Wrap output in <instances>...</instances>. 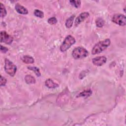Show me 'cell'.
Listing matches in <instances>:
<instances>
[{
  "mask_svg": "<svg viewBox=\"0 0 126 126\" xmlns=\"http://www.w3.org/2000/svg\"><path fill=\"white\" fill-rule=\"evenodd\" d=\"M15 9L16 11L21 14L26 15L28 13V10L27 8H26L24 6L19 4V3H17L15 5Z\"/></svg>",
  "mask_w": 126,
  "mask_h": 126,
  "instance_id": "9c48e42d",
  "label": "cell"
},
{
  "mask_svg": "<svg viewBox=\"0 0 126 126\" xmlns=\"http://www.w3.org/2000/svg\"><path fill=\"white\" fill-rule=\"evenodd\" d=\"M75 42V38L71 35H68L64 39V41L60 46V50L64 52L68 50L71 46Z\"/></svg>",
  "mask_w": 126,
  "mask_h": 126,
  "instance_id": "3957f363",
  "label": "cell"
},
{
  "mask_svg": "<svg viewBox=\"0 0 126 126\" xmlns=\"http://www.w3.org/2000/svg\"><path fill=\"white\" fill-rule=\"evenodd\" d=\"M48 22L49 24H50L51 25H54L57 23V20L56 18H55V17H51V18H50L49 19H48Z\"/></svg>",
  "mask_w": 126,
  "mask_h": 126,
  "instance_id": "ffe728a7",
  "label": "cell"
},
{
  "mask_svg": "<svg viewBox=\"0 0 126 126\" xmlns=\"http://www.w3.org/2000/svg\"><path fill=\"white\" fill-rule=\"evenodd\" d=\"M13 40L12 36L8 34L5 31L0 32V42H4L7 44H10Z\"/></svg>",
  "mask_w": 126,
  "mask_h": 126,
  "instance_id": "8992f818",
  "label": "cell"
},
{
  "mask_svg": "<svg viewBox=\"0 0 126 126\" xmlns=\"http://www.w3.org/2000/svg\"><path fill=\"white\" fill-rule=\"evenodd\" d=\"M112 21L114 23L121 26H124L126 25V16L121 14H116L112 18Z\"/></svg>",
  "mask_w": 126,
  "mask_h": 126,
  "instance_id": "5b68a950",
  "label": "cell"
},
{
  "mask_svg": "<svg viewBox=\"0 0 126 126\" xmlns=\"http://www.w3.org/2000/svg\"><path fill=\"white\" fill-rule=\"evenodd\" d=\"M95 24L97 27L101 28L104 26V25L105 24V22L102 18H98L96 19V20L95 21Z\"/></svg>",
  "mask_w": 126,
  "mask_h": 126,
  "instance_id": "9a60e30c",
  "label": "cell"
},
{
  "mask_svg": "<svg viewBox=\"0 0 126 126\" xmlns=\"http://www.w3.org/2000/svg\"><path fill=\"white\" fill-rule=\"evenodd\" d=\"M69 2L71 3V5L75 7L76 8H78L81 5V1L80 0H70Z\"/></svg>",
  "mask_w": 126,
  "mask_h": 126,
  "instance_id": "d6986e66",
  "label": "cell"
},
{
  "mask_svg": "<svg viewBox=\"0 0 126 126\" xmlns=\"http://www.w3.org/2000/svg\"><path fill=\"white\" fill-rule=\"evenodd\" d=\"M4 69L5 72L11 76H14L16 72V66L7 59H5Z\"/></svg>",
  "mask_w": 126,
  "mask_h": 126,
  "instance_id": "277c9868",
  "label": "cell"
},
{
  "mask_svg": "<svg viewBox=\"0 0 126 126\" xmlns=\"http://www.w3.org/2000/svg\"><path fill=\"white\" fill-rule=\"evenodd\" d=\"M0 16L1 17H4L6 15V10L3 4L0 2Z\"/></svg>",
  "mask_w": 126,
  "mask_h": 126,
  "instance_id": "e0dca14e",
  "label": "cell"
},
{
  "mask_svg": "<svg viewBox=\"0 0 126 126\" xmlns=\"http://www.w3.org/2000/svg\"><path fill=\"white\" fill-rule=\"evenodd\" d=\"M22 60L25 63L29 64V63H34L33 58L31 56H28V55L24 56L22 58Z\"/></svg>",
  "mask_w": 126,
  "mask_h": 126,
  "instance_id": "8fae6325",
  "label": "cell"
},
{
  "mask_svg": "<svg viewBox=\"0 0 126 126\" xmlns=\"http://www.w3.org/2000/svg\"><path fill=\"white\" fill-rule=\"evenodd\" d=\"M34 15L39 18H42L44 17V13L42 11L38 9H36L34 11Z\"/></svg>",
  "mask_w": 126,
  "mask_h": 126,
  "instance_id": "ac0fdd59",
  "label": "cell"
},
{
  "mask_svg": "<svg viewBox=\"0 0 126 126\" xmlns=\"http://www.w3.org/2000/svg\"><path fill=\"white\" fill-rule=\"evenodd\" d=\"M89 54L88 51L83 47H77L73 49L72 55L75 59H80L86 57Z\"/></svg>",
  "mask_w": 126,
  "mask_h": 126,
  "instance_id": "7a4b0ae2",
  "label": "cell"
},
{
  "mask_svg": "<svg viewBox=\"0 0 126 126\" xmlns=\"http://www.w3.org/2000/svg\"><path fill=\"white\" fill-rule=\"evenodd\" d=\"M25 80L27 84H34L36 82V80H35V79L34 78V77L31 75H29V74L25 76Z\"/></svg>",
  "mask_w": 126,
  "mask_h": 126,
  "instance_id": "7c38bea8",
  "label": "cell"
},
{
  "mask_svg": "<svg viewBox=\"0 0 126 126\" xmlns=\"http://www.w3.org/2000/svg\"><path fill=\"white\" fill-rule=\"evenodd\" d=\"M111 41L109 38L97 42L93 48L92 53L93 55L99 54L105 50L110 44Z\"/></svg>",
  "mask_w": 126,
  "mask_h": 126,
  "instance_id": "6da1fadb",
  "label": "cell"
},
{
  "mask_svg": "<svg viewBox=\"0 0 126 126\" xmlns=\"http://www.w3.org/2000/svg\"><path fill=\"white\" fill-rule=\"evenodd\" d=\"M74 19V15H72L66 20L65 26L67 28H70L72 27L73 25Z\"/></svg>",
  "mask_w": 126,
  "mask_h": 126,
  "instance_id": "5bb4252c",
  "label": "cell"
},
{
  "mask_svg": "<svg viewBox=\"0 0 126 126\" xmlns=\"http://www.w3.org/2000/svg\"><path fill=\"white\" fill-rule=\"evenodd\" d=\"M89 16V13L87 12L81 13L75 19V26H77L80 24L81 22H83L86 18H87Z\"/></svg>",
  "mask_w": 126,
  "mask_h": 126,
  "instance_id": "ba28073f",
  "label": "cell"
},
{
  "mask_svg": "<svg viewBox=\"0 0 126 126\" xmlns=\"http://www.w3.org/2000/svg\"><path fill=\"white\" fill-rule=\"evenodd\" d=\"M0 51L2 53H5L8 51V49L6 47H4L2 45H0Z\"/></svg>",
  "mask_w": 126,
  "mask_h": 126,
  "instance_id": "7402d4cb",
  "label": "cell"
},
{
  "mask_svg": "<svg viewBox=\"0 0 126 126\" xmlns=\"http://www.w3.org/2000/svg\"><path fill=\"white\" fill-rule=\"evenodd\" d=\"M92 94V92L91 91V90L90 89H87V90H84L83 91L80 92L78 95H77V96L78 97H80V96H83V97H87L89 96L90 95H91V94Z\"/></svg>",
  "mask_w": 126,
  "mask_h": 126,
  "instance_id": "4fadbf2b",
  "label": "cell"
},
{
  "mask_svg": "<svg viewBox=\"0 0 126 126\" xmlns=\"http://www.w3.org/2000/svg\"><path fill=\"white\" fill-rule=\"evenodd\" d=\"M28 68L31 70H32L36 75L37 76H40L41 73L40 72L39 69L36 66H28Z\"/></svg>",
  "mask_w": 126,
  "mask_h": 126,
  "instance_id": "2e32d148",
  "label": "cell"
},
{
  "mask_svg": "<svg viewBox=\"0 0 126 126\" xmlns=\"http://www.w3.org/2000/svg\"><path fill=\"white\" fill-rule=\"evenodd\" d=\"M107 61V59L104 56H98L93 59L92 62L94 65L101 66L104 64Z\"/></svg>",
  "mask_w": 126,
  "mask_h": 126,
  "instance_id": "52a82bcc",
  "label": "cell"
},
{
  "mask_svg": "<svg viewBox=\"0 0 126 126\" xmlns=\"http://www.w3.org/2000/svg\"><path fill=\"white\" fill-rule=\"evenodd\" d=\"M45 85L49 88H52V89H54V88H56L59 87V85L58 84H57L56 83L54 82L53 81V80L50 78L46 80L45 82Z\"/></svg>",
  "mask_w": 126,
  "mask_h": 126,
  "instance_id": "30bf717a",
  "label": "cell"
},
{
  "mask_svg": "<svg viewBox=\"0 0 126 126\" xmlns=\"http://www.w3.org/2000/svg\"><path fill=\"white\" fill-rule=\"evenodd\" d=\"M6 79L2 77L1 75L0 76V86H4L6 83Z\"/></svg>",
  "mask_w": 126,
  "mask_h": 126,
  "instance_id": "44dd1931",
  "label": "cell"
}]
</instances>
